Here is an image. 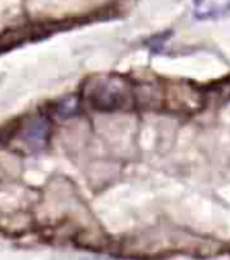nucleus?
<instances>
[{"label": "nucleus", "mask_w": 230, "mask_h": 260, "mask_svg": "<svg viewBox=\"0 0 230 260\" xmlns=\"http://www.w3.org/2000/svg\"><path fill=\"white\" fill-rule=\"evenodd\" d=\"M89 102L95 110L113 111L122 107L125 101L124 86L114 79H102L89 88Z\"/></svg>", "instance_id": "nucleus-1"}, {"label": "nucleus", "mask_w": 230, "mask_h": 260, "mask_svg": "<svg viewBox=\"0 0 230 260\" xmlns=\"http://www.w3.org/2000/svg\"><path fill=\"white\" fill-rule=\"evenodd\" d=\"M22 137L30 147L41 149V147H44L49 137V121L43 116L33 118L30 122H27Z\"/></svg>", "instance_id": "nucleus-2"}, {"label": "nucleus", "mask_w": 230, "mask_h": 260, "mask_svg": "<svg viewBox=\"0 0 230 260\" xmlns=\"http://www.w3.org/2000/svg\"><path fill=\"white\" fill-rule=\"evenodd\" d=\"M77 99L75 98H64L60 104H58V116L61 118H71L77 113Z\"/></svg>", "instance_id": "nucleus-3"}]
</instances>
